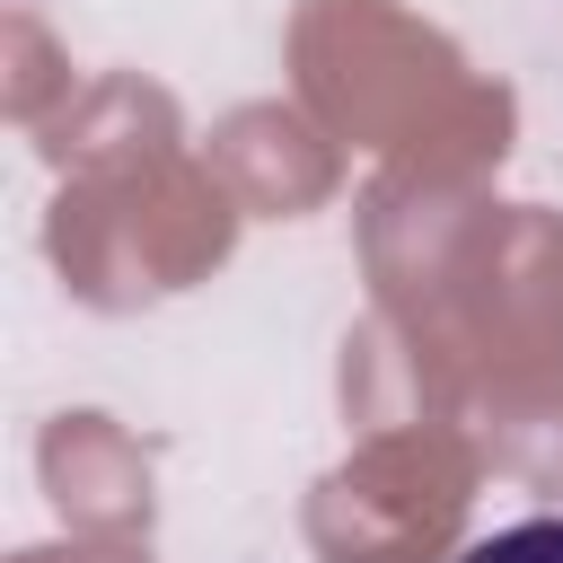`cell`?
Masks as SVG:
<instances>
[{"instance_id":"6da1fadb","label":"cell","mask_w":563,"mask_h":563,"mask_svg":"<svg viewBox=\"0 0 563 563\" xmlns=\"http://www.w3.org/2000/svg\"><path fill=\"white\" fill-rule=\"evenodd\" d=\"M466 563H563V519H519L466 545Z\"/></svg>"}]
</instances>
